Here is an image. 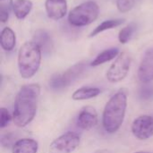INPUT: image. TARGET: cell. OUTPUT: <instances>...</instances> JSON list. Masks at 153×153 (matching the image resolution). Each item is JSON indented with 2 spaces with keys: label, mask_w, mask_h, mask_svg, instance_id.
Listing matches in <instances>:
<instances>
[{
  "label": "cell",
  "mask_w": 153,
  "mask_h": 153,
  "mask_svg": "<svg viewBox=\"0 0 153 153\" xmlns=\"http://www.w3.org/2000/svg\"><path fill=\"white\" fill-rule=\"evenodd\" d=\"M40 87L37 83L22 86L18 91L13 112V121L18 127H24L35 117Z\"/></svg>",
  "instance_id": "obj_1"
},
{
  "label": "cell",
  "mask_w": 153,
  "mask_h": 153,
  "mask_svg": "<svg viewBox=\"0 0 153 153\" xmlns=\"http://www.w3.org/2000/svg\"><path fill=\"white\" fill-rule=\"evenodd\" d=\"M127 107V96L124 91L115 93L107 102L103 115L102 125L108 134H115L121 127Z\"/></svg>",
  "instance_id": "obj_2"
},
{
  "label": "cell",
  "mask_w": 153,
  "mask_h": 153,
  "mask_svg": "<svg viewBox=\"0 0 153 153\" xmlns=\"http://www.w3.org/2000/svg\"><path fill=\"white\" fill-rule=\"evenodd\" d=\"M42 52L33 41L25 42L18 52V69L23 79H30L38 72L41 63Z\"/></svg>",
  "instance_id": "obj_3"
},
{
  "label": "cell",
  "mask_w": 153,
  "mask_h": 153,
  "mask_svg": "<svg viewBox=\"0 0 153 153\" xmlns=\"http://www.w3.org/2000/svg\"><path fill=\"white\" fill-rule=\"evenodd\" d=\"M100 7L94 1H87L72 9L68 14V22L74 27H83L92 23L99 16Z\"/></svg>",
  "instance_id": "obj_4"
},
{
  "label": "cell",
  "mask_w": 153,
  "mask_h": 153,
  "mask_svg": "<svg viewBox=\"0 0 153 153\" xmlns=\"http://www.w3.org/2000/svg\"><path fill=\"white\" fill-rule=\"evenodd\" d=\"M86 63L80 62L69 67L64 73L55 74L49 80V87L53 91H62L78 80L86 70Z\"/></svg>",
  "instance_id": "obj_5"
},
{
  "label": "cell",
  "mask_w": 153,
  "mask_h": 153,
  "mask_svg": "<svg viewBox=\"0 0 153 153\" xmlns=\"http://www.w3.org/2000/svg\"><path fill=\"white\" fill-rule=\"evenodd\" d=\"M131 66V57L126 52L120 53L108 68L106 77L111 83L122 82L128 74Z\"/></svg>",
  "instance_id": "obj_6"
},
{
  "label": "cell",
  "mask_w": 153,
  "mask_h": 153,
  "mask_svg": "<svg viewBox=\"0 0 153 153\" xmlns=\"http://www.w3.org/2000/svg\"><path fill=\"white\" fill-rule=\"evenodd\" d=\"M81 139L78 134L67 132L51 143L48 153H72L78 148Z\"/></svg>",
  "instance_id": "obj_7"
},
{
  "label": "cell",
  "mask_w": 153,
  "mask_h": 153,
  "mask_svg": "<svg viewBox=\"0 0 153 153\" xmlns=\"http://www.w3.org/2000/svg\"><path fill=\"white\" fill-rule=\"evenodd\" d=\"M131 130L134 137L139 140H148L153 136V117L143 115L135 118L132 124Z\"/></svg>",
  "instance_id": "obj_8"
},
{
  "label": "cell",
  "mask_w": 153,
  "mask_h": 153,
  "mask_svg": "<svg viewBox=\"0 0 153 153\" xmlns=\"http://www.w3.org/2000/svg\"><path fill=\"white\" fill-rule=\"evenodd\" d=\"M138 79L143 83L153 81V48H148L140 63L138 68Z\"/></svg>",
  "instance_id": "obj_9"
},
{
  "label": "cell",
  "mask_w": 153,
  "mask_h": 153,
  "mask_svg": "<svg viewBox=\"0 0 153 153\" xmlns=\"http://www.w3.org/2000/svg\"><path fill=\"white\" fill-rule=\"evenodd\" d=\"M77 126L85 131L91 130L98 125V113L93 107L86 106L82 108L76 119Z\"/></svg>",
  "instance_id": "obj_10"
},
{
  "label": "cell",
  "mask_w": 153,
  "mask_h": 153,
  "mask_svg": "<svg viewBox=\"0 0 153 153\" xmlns=\"http://www.w3.org/2000/svg\"><path fill=\"white\" fill-rule=\"evenodd\" d=\"M45 9L48 18L60 20L67 13V0H46Z\"/></svg>",
  "instance_id": "obj_11"
},
{
  "label": "cell",
  "mask_w": 153,
  "mask_h": 153,
  "mask_svg": "<svg viewBox=\"0 0 153 153\" xmlns=\"http://www.w3.org/2000/svg\"><path fill=\"white\" fill-rule=\"evenodd\" d=\"M32 40L39 47L41 52L46 55H51L54 50V42L50 34L46 30H37L34 32Z\"/></svg>",
  "instance_id": "obj_12"
},
{
  "label": "cell",
  "mask_w": 153,
  "mask_h": 153,
  "mask_svg": "<svg viewBox=\"0 0 153 153\" xmlns=\"http://www.w3.org/2000/svg\"><path fill=\"white\" fill-rule=\"evenodd\" d=\"M38 150L39 144L35 140L24 138L14 143L12 147V153H37Z\"/></svg>",
  "instance_id": "obj_13"
},
{
  "label": "cell",
  "mask_w": 153,
  "mask_h": 153,
  "mask_svg": "<svg viewBox=\"0 0 153 153\" xmlns=\"http://www.w3.org/2000/svg\"><path fill=\"white\" fill-rule=\"evenodd\" d=\"M16 44V36L14 31L9 28L5 27L2 30L0 35V45L4 51H12Z\"/></svg>",
  "instance_id": "obj_14"
},
{
  "label": "cell",
  "mask_w": 153,
  "mask_h": 153,
  "mask_svg": "<svg viewBox=\"0 0 153 153\" xmlns=\"http://www.w3.org/2000/svg\"><path fill=\"white\" fill-rule=\"evenodd\" d=\"M33 4L30 0H15L13 4L14 15L19 20H23L30 13Z\"/></svg>",
  "instance_id": "obj_15"
},
{
  "label": "cell",
  "mask_w": 153,
  "mask_h": 153,
  "mask_svg": "<svg viewBox=\"0 0 153 153\" xmlns=\"http://www.w3.org/2000/svg\"><path fill=\"white\" fill-rule=\"evenodd\" d=\"M119 49L118 48H110L108 49L103 50L100 52L91 63V66H99L100 65H103L107 62H109L113 60L115 57H117L119 55Z\"/></svg>",
  "instance_id": "obj_16"
},
{
  "label": "cell",
  "mask_w": 153,
  "mask_h": 153,
  "mask_svg": "<svg viewBox=\"0 0 153 153\" xmlns=\"http://www.w3.org/2000/svg\"><path fill=\"white\" fill-rule=\"evenodd\" d=\"M100 93V89L97 88V87H89V86H84L82 87L78 90H76L73 95H72V99L74 100H90V99H93L95 97H97L99 94Z\"/></svg>",
  "instance_id": "obj_17"
},
{
  "label": "cell",
  "mask_w": 153,
  "mask_h": 153,
  "mask_svg": "<svg viewBox=\"0 0 153 153\" xmlns=\"http://www.w3.org/2000/svg\"><path fill=\"white\" fill-rule=\"evenodd\" d=\"M125 22L124 19H110V20H106L104 22H102L100 25H98L90 34V37H95L97 35H99L100 33L108 30H111L114 29L116 27L120 26L121 24H123Z\"/></svg>",
  "instance_id": "obj_18"
},
{
  "label": "cell",
  "mask_w": 153,
  "mask_h": 153,
  "mask_svg": "<svg viewBox=\"0 0 153 153\" xmlns=\"http://www.w3.org/2000/svg\"><path fill=\"white\" fill-rule=\"evenodd\" d=\"M135 30H136V25L134 22L129 23L128 25L124 27L122 30H120V31L118 33V40H119V42L122 43V44L127 43L131 39V38L133 37V34L134 33Z\"/></svg>",
  "instance_id": "obj_19"
},
{
  "label": "cell",
  "mask_w": 153,
  "mask_h": 153,
  "mask_svg": "<svg viewBox=\"0 0 153 153\" xmlns=\"http://www.w3.org/2000/svg\"><path fill=\"white\" fill-rule=\"evenodd\" d=\"M13 0H0V21L2 23L7 22L10 10L13 9Z\"/></svg>",
  "instance_id": "obj_20"
},
{
  "label": "cell",
  "mask_w": 153,
  "mask_h": 153,
  "mask_svg": "<svg viewBox=\"0 0 153 153\" xmlns=\"http://www.w3.org/2000/svg\"><path fill=\"white\" fill-rule=\"evenodd\" d=\"M138 97L142 101H152L153 100V85L145 83L138 91Z\"/></svg>",
  "instance_id": "obj_21"
},
{
  "label": "cell",
  "mask_w": 153,
  "mask_h": 153,
  "mask_svg": "<svg viewBox=\"0 0 153 153\" xmlns=\"http://www.w3.org/2000/svg\"><path fill=\"white\" fill-rule=\"evenodd\" d=\"M137 1L138 0H117V7L120 13H127L134 7Z\"/></svg>",
  "instance_id": "obj_22"
},
{
  "label": "cell",
  "mask_w": 153,
  "mask_h": 153,
  "mask_svg": "<svg viewBox=\"0 0 153 153\" xmlns=\"http://www.w3.org/2000/svg\"><path fill=\"white\" fill-rule=\"evenodd\" d=\"M12 119H13V117L10 115L9 111L4 108H0V128L3 129L6 127Z\"/></svg>",
  "instance_id": "obj_23"
},
{
  "label": "cell",
  "mask_w": 153,
  "mask_h": 153,
  "mask_svg": "<svg viewBox=\"0 0 153 153\" xmlns=\"http://www.w3.org/2000/svg\"><path fill=\"white\" fill-rule=\"evenodd\" d=\"M13 139H14V135L12 133H8V134H4L2 135L1 137V144L3 147H10L14 144L13 143Z\"/></svg>",
  "instance_id": "obj_24"
},
{
  "label": "cell",
  "mask_w": 153,
  "mask_h": 153,
  "mask_svg": "<svg viewBox=\"0 0 153 153\" xmlns=\"http://www.w3.org/2000/svg\"><path fill=\"white\" fill-rule=\"evenodd\" d=\"M93 153H112V152L110 150H108V149H100V150L94 152Z\"/></svg>",
  "instance_id": "obj_25"
},
{
  "label": "cell",
  "mask_w": 153,
  "mask_h": 153,
  "mask_svg": "<svg viewBox=\"0 0 153 153\" xmlns=\"http://www.w3.org/2000/svg\"><path fill=\"white\" fill-rule=\"evenodd\" d=\"M134 153H150L149 152H146V151H139V152H136Z\"/></svg>",
  "instance_id": "obj_26"
}]
</instances>
